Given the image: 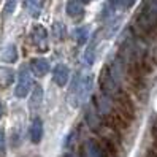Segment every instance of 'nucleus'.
Instances as JSON below:
<instances>
[{"label":"nucleus","mask_w":157,"mask_h":157,"mask_svg":"<svg viewBox=\"0 0 157 157\" xmlns=\"http://www.w3.org/2000/svg\"><path fill=\"white\" fill-rule=\"evenodd\" d=\"M0 157H6V140L3 128H0Z\"/></svg>","instance_id":"obj_18"},{"label":"nucleus","mask_w":157,"mask_h":157,"mask_svg":"<svg viewBox=\"0 0 157 157\" xmlns=\"http://www.w3.org/2000/svg\"><path fill=\"white\" fill-rule=\"evenodd\" d=\"M67 35V30H65V25L62 22H54L52 24V36L56 38L57 41L63 40V36Z\"/></svg>","instance_id":"obj_15"},{"label":"nucleus","mask_w":157,"mask_h":157,"mask_svg":"<svg viewBox=\"0 0 157 157\" xmlns=\"http://www.w3.org/2000/svg\"><path fill=\"white\" fill-rule=\"evenodd\" d=\"M70 79V68L65 63H57L52 68V81L56 82L59 87H65Z\"/></svg>","instance_id":"obj_6"},{"label":"nucleus","mask_w":157,"mask_h":157,"mask_svg":"<svg viewBox=\"0 0 157 157\" xmlns=\"http://www.w3.org/2000/svg\"><path fill=\"white\" fill-rule=\"evenodd\" d=\"M41 98H43V89L41 86H35L32 90V98H30V105L35 108L41 103Z\"/></svg>","instance_id":"obj_16"},{"label":"nucleus","mask_w":157,"mask_h":157,"mask_svg":"<svg viewBox=\"0 0 157 157\" xmlns=\"http://www.w3.org/2000/svg\"><path fill=\"white\" fill-rule=\"evenodd\" d=\"M82 154L84 157H108L105 147L97 140H86L82 144Z\"/></svg>","instance_id":"obj_5"},{"label":"nucleus","mask_w":157,"mask_h":157,"mask_svg":"<svg viewBox=\"0 0 157 157\" xmlns=\"http://www.w3.org/2000/svg\"><path fill=\"white\" fill-rule=\"evenodd\" d=\"M25 8L27 11L30 13V16L33 17H38L41 13V8H43V0H25Z\"/></svg>","instance_id":"obj_12"},{"label":"nucleus","mask_w":157,"mask_h":157,"mask_svg":"<svg viewBox=\"0 0 157 157\" xmlns=\"http://www.w3.org/2000/svg\"><path fill=\"white\" fill-rule=\"evenodd\" d=\"M0 59H2V62H6V63H14L17 60V49L14 44H8L6 48L2 51V54H0Z\"/></svg>","instance_id":"obj_11"},{"label":"nucleus","mask_w":157,"mask_h":157,"mask_svg":"<svg viewBox=\"0 0 157 157\" xmlns=\"http://www.w3.org/2000/svg\"><path fill=\"white\" fill-rule=\"evenodd\" d=\"M29 136L32 143H40L43 138V121L40 117H33V121L30 124V130H29Z\"/></svg>","instance_id":"obj_8"},{"label":"nucleus","mask_w":157,"mask_h":157,"mask_svg":"<svg viewBox=\"0 0 157 157\" xmlns=\"http://www.w3.org/2000/svg\"><path fill=\"white\" fill-rule=\"evenodd\" d=\"M2 113H3V106H2V103H0V117H2Z\"/></svg>","instance_id":"obj_20"},{"label":"nucleus","mask_w":157,"mask_h":157,"mask_svg":"<svg viewBox=\"0 0 157 157\" xmlns=\"http://www.w3.org/2000/svg\"><path fill=\"white\" fill-rule=\"evenodd\" d=\"M30 70L33 71V75L35 76H38V78H41V76H44L46 73L49 71V62L46 60L44 57H35V59H32L30 60Z\"/></svg>","instance_id":"obj_7"},{"label":"nucleus","mask_w":157,"mask_h":157,"mask_svg":"<svg viewBox=\"0 0 157 157\" xmlns=\"http://www.w3.org/2000/svg\"><path fill=\"white\" fill-rule=\"evenodd\" d=\"M95 48H97V35H94L92 43L89 44V48L84 52V62H86L87 67H92V63L95 60Z\"/></svg>","instance_id":"obj_13"},{"label":"nucleus","mask_w":157,"mask_h":157,"mask_svg":"<svg viewBox=\"0 0 157 157\" xmlns=\"http://www.w3.org/2000/svg\"><path fill=\"white\" fill-rule=\"evenodd\" d=\"M30 38H32V43L36 46L38 51H43V52L48 51V32H46V29L41 24L33 25Z\"/></svg>","instance_id":"obj_4"},{"label":"nucleus","mask_w":157,"mask_h":157,"mask_svg":"<svg viewBox=\"0 0 157 157\" xmlns=\"http://www.w3.org/2000/svg\"><path fill=\"white\" fill-rule=\"evenodd\" d=\"M32 92V75H30V67L22 65L17 73V82L14 87V95L17 98H25Z\"/></svg>","instance_id":"obj_3"},{"label":"nucleus","mask_w":157,"mask_h":157,"mask_svg":"<svg viewBox=\"0 0 157 157\" xmlns=\"http://www.w3.org/2000/svg\"><path fill=\"white\" fill-rule=\"evenodd\" d=\"M135 2H136V0H116L114 6L122 8V10H128V8H132L135 5Z\"/></svg>","instance_id":"obj_19"},{"label":"nucleus","mask_w":157,"mask_h":157,"mask_svg":"<svg viewBox=\"0 0 157 157\" xmlns=\"http://www.w3.org/2000/svg\"><path fill=\"white\" fill-rule=\"evenodd\" d=\"M16 3H17V0H6L5 5H3V14H5V16H10V14L14 11Z\"/></svg>","instance_id":"obj_17"},{"label":"nucleus","mask_w":157,"mask_h":157,"mask_svg":"<svg viewBox=\"0 0 157 157\" xmlns=\"http://www.w3.org/2000/svg\"><path fill=\"white\" fill-rule=\"evenodd\" d=\"M89 40V29L87 27H78L75 30V41L78 44H84Z\"/></svg>","instance_id":"obj_14"},{"label":"nucleus","mask_w":157,"mask_h":157,"mask_svg":"<svg viewBox=\"0 0 157 157\" xmlns=\"http://www.w3.org/2000/svg\"><path fill=\"white\" fill-rule=\"evenodd\" d=\"M67 14L70 17H81L82 14H84V3H81L79 0H68Z\"/></svg>","instance_id":"obj_9"},{"label":"nucleus","mask_w":157,"mask_h":157,"mask_svg":"<svg viewBox=\"0 0 157 157\" xmlns=\"http://www.w3.org/2000/svg\"><path fill=\"white\" fill-rule=\"evenodd\" d=\"M157 25V0H146L136 16V27L147 32Z\"/></svg>","instance_id":"obj_2"},{"label":"nucleus","mask_w":157,"mask_h":157,"mask_svg":"<svg viewBox=\"0 0 157 157\" xmlns=\"http://www.w3.org/2000/svg\"><path fill=\"white\" fill-rule=\"evenodd\" d=\"M79 2H81V3H89L90 0H79Z\"/></svg>","instance_id":"obj_21"},{"label":"nucleus","mask_w":157,"mask_h":157,"mask_svg":"<svg viewBox=\"0 0 157 157\" xmlns=\"http://www.w3.org/2000/svg\"><path fill=\"white\" fill-rule=\"evenodd\" d=\"M90 89H92V76L89 75H76L75 81H73V86L70 90V95L68 100L71 106L78 108L82 101H86L89 94H90Z\"/></svg>","instance_id":"obj_1"},{"label":"nucleus","mask_w":157,"mask_h":157,"mask_svg":"<svg viewBox=\"0 0 157 157\" xmlns=\"http://www.w3.org/2000/svg\"><path fill=\"white\" fill-rule=\"evenodd\" d=\"M14 71L8 67H0V86L2 87H10L14 82Z\"/></svg>","instance_id":"obj_10"}]
</instances>
